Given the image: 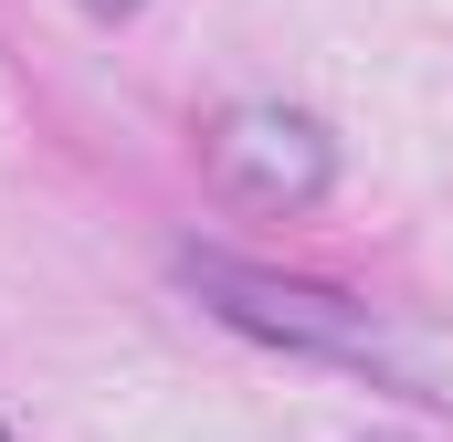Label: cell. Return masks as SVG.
<instances>
[{
	"instance_id": "cell-4",
	"label": "cell",
	"mask_w": 453,
	"mask_h": 442,
	"mask_svg": "<svg viewBox=\"0 0 453 442\" xmlns=\"http://www.w3.org/2000/svg\"><path fill=\"white\" fill-rule=\"evenodd\" d=\"M0 442H11V432H0Z\"/></svg>"
},
{
	"instance_id": "cell-3",
	"label": "cell",
	"mask_w": 453,
	"mask_h": 442,
	"mask_svg": "<svg viewBox=\"0 0 453 442\" xmlns=\"http://www.w3.org/2000/svg\"><path fill=\"white\" fill-rule=\"evenodd\" d=\"M85 11H96V21H137L148 0H85Z\"/></svg>"
},
{
	"instance_id": "cell-2",
	"label": "cell",
	"mask_w": 453,
	"mask_h": 442,
	"mask_svg": "<svg viewBox=\"0 0 453 442\" xmlns=\"http://www.w3.org/2000/svg\"><path fill=\"white\" fill-rule=\"evenodd\" d=\"M201 169H211V190H222L232 211L253 221H296L327 201V179H338V137L317 126L306 106H274V95H242L201 126Z\"/></svg>"
},
{
	"instance_id": "cell-1",
	"label": "cell",
	"mask_w": 453,
	"mask_h": 442,
	"mask_svg": "<svg viewBox=\"0 0 453 442\" xmlns=\"http://www.w3.org/2000/svg\"><path fill=\"white\" fill-rule=\"evenodd\" d=\"M180 285L222 316V327L264 337V347H296V358H348V369H390V337L380 316L338 295V285H306V274H274V263H242L222 242H180Z\"/></svg>"
}]
</instances>
